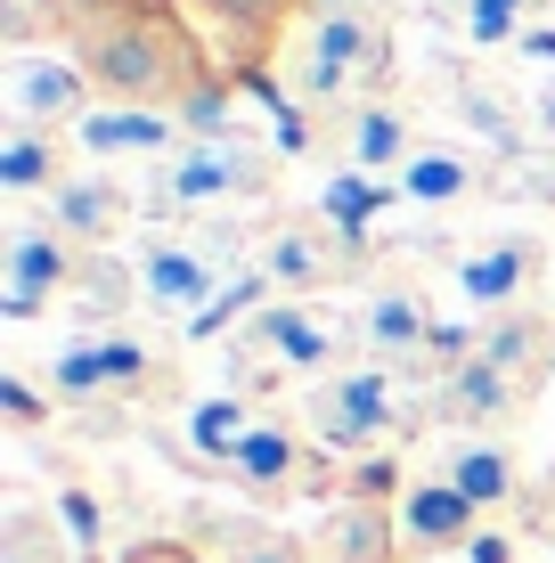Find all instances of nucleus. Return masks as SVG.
<instances>
[{"mask_svg": "<svg viewBox=\"0 0 555 563\" xmlns=\"http://www.w3.org/2000/svg\"><path fill=\"white\" fill-rule=\"evenodd\" d=\"M449 99H457V123H466L474 140L523 147V99H514L507 82H490V74H474V66H449Z\"/></svg>", "mask_w": 555, "mask_h": 563, "instance_id": "393cba45", "label": "nucleus"}, {"mask_svg": "<svg viewBox=\"0 0 555 563\" xmlns=\"http://www.w3.org/2000/svg\"><path fill=\"white\" fill-rule=\"evenodd\" d=\"M254 433H262V417H254V400H245V393H213V400L188 409V450L213 457V465H237V450Z\"/></svg>", "mask_w": 555, "mask_h": 563, "instance_id": "cd10ccee", "label": "nucleus"}, {"mask_svg": "<svg viewBox=\"0 0 555 563\" xmlns=\"http://www.w3.org/2000/svg\"><path fill=\"white\" fill-rule=\"evenodd\" d=\"M400 548V507H376V498H335L328 522L311 539V563H392Z\"/></svg>", "mask_w": 555, "mask_h": 563, "instance_id": "4be33fe9", "label": "nucleus"}, {"mask_svg": "<svg viewBox=\"0 0 555 563\" xmlns=\"http://www.w3.org/2000/svg\"><path fill=\"white\" fill-rule=\"evenodd\" d=\"M319 441L311 433H295V424H270L262 417V433L245 441L237 450V465H229V474L245 482V490L254 498H295V490H328V465L311 457Z\"/></svg>", "mask_w": 555, "mask_h": 563, "instance_id": "dca6fc26", "label": "nucleus"}, {"mask_svg": "<svg viewBox=\"0 0 555 563\" xmlns=\"http://www.w3.org/2000/svg\"><path fill=\"white\" fill-rule=\"evenodd\" d=\"M433 9L457 25V42L474 49H523V33L555 16V0H433Z\"/></svg>", "mask_w": 555, "mask_h": 563, "instance_id": "a878e982", "label": "nucleus"}, {"mask_svg": "<svg viewBox=\"0 0 555 563\" xmlns=\"http://www.w3.org/2000/svg\"><path fill=\"white\" fill-rule=\"evenodd\" d=\"M49 393L66 409H99V400H131V409H156V400L180 393V367L156 335L140 327H99V335H74L66 352L49 360Z\"/></svg>", "mask_w": 555, "mask_h": 563, "instance_id": "20e7f679", "label": "nucleus"}, {"mask_svg": "<svg viewBox=\"0 0 555 563\" xmlns=\"http://www.w3.org/2000/svg\"><path fill=\"white\" fill-rule=\"evenodd\" d=\"M442 482L449 490H466L474 507H514L523 498V465H514V450L499 433H449V457H442Z\"/></svg>", "mask_w": 555, "mask_h": 563, "instance_id": "5701e85b", "label": "nucleus"}, {"mask_svg": "<svg viewBox=\"0 0 555 563\" xmlns=\"http://www.w3.org/2000/svg\"><path fill=\"white\" fill-rule=\"evenodd\" d=\"M352 327L335 319V310H319V302H295V295H278V302H262L254 319L237 327V393H254V384H278V376H343V352H352Z\"/></svg>", "mask_w": 555, "mask_h": 563, "instance_id": "423d86ee", "label": "nucleus"}, {"mask_svg": "<svg viewBox=\"0 0 555 563\" xmlns=\"http://www.w3.org/2000/svg\"><path fill=\"white\" fill-rule=\"evenodd\" d=\"M352 335H359V352H368L376 367L417 376V367H425V343H433V310H425L417 286H376V295L359 302Z\"/></svg>", "mask_w": 555, "mask_h": 563, "instance_id": "2eb2a0df", "label": "nucleus"}, {"mask_svg": "<svg viewBox=\"0 0 555 563\" xmlns=\"http://www.w3.org/2000/svg\"><path fill=\"white\" fill-rule=\"evenodd\" d=\"M123 563H204V555L188 548V539H140V548H131Z\"/></svg>", "mask_w": 555, "mask_h": 563, "instance_id": "7c9ffc66", "label": "nucleus"}, {"mask_svg": "<svg viewBox=\"0 0 555 563\" xmlns=\"http://www.w3.org/2000/svg\"><path fill=\"white\" fill-rule=\"evenodd\" d=\"M540 269H547V245H540V238H490V245H474V254L457 262V302H466V310H490V319L531 310Z\"/></svg>", "mask_w": 555, "mask_h": 563, "instance_id": "ddd939ff", "label": "nucleus"}, {"mask_svg": "<svg viewBox=\"0 0 555 563\" xmlns=\"http://www.w3.org/2000/svg\"><path fill=\"white\" fill-rule=\"evenodd\" d=\"M392 197H400V180H368V172H328V188H319V221L368 245L376 212H392Z\"/></svg>", "mask_w": 555, "mask_h": 563, "instance_id": "c85d7f7f", "label": "nucleus"}, {"mask_svg": "<svg viewBox=\"0 0 555 563\" xmlns=\"http://www.w3.org/2000/svg\"><path fill=\"white\" fill-rule=\"evenodd\" d=\"M474 360H482V367H499L514 393H531V400H540V384L555 376V327L540 319V310H507V319H490V327H482Z\"/></svg>", "mask_w": 555, "mask_h": 563, "instance_id": "aec40b11", "label": "nucleus"}, {"mask_svg": "<svg viewBox=\"0 0 555 563\" xmlns=\"http://www.w3.org/2000/svg\"><path fill=\"white\" fill-rule=\"evenodd\" d=\"M245 269H254L245 229H197V238H156V245H140L131 278H140V302H147V310L197 327L204 310H213L229 286L245 278Z\"/></svg>", "mask_w": 555, "mask_h": 563, "instance_id": "39448f33", "label": "nucleus"}, {"mask_svg": "<svg viewBox=\"0 0 555 563\" xmlns=\"http://www.w3.org/2000/svg\"><path fill=\"white\" fill-rule=\"evenodd\" d=\"M66 155H74V140H57V131H9L0 140V188L9 197H57L74 180Z\"/></svg>", "mask_w": 555, "mask_h": 563, "instance_id": "bb28decb", "label": "nucleus"}, {"mask_svg": "<svg viewBox=\"0 0 555 563\" xmlns=\"http://www.w3.org/2000/svg\"><path fill=\"white\" fill-rule=\"evenodd\" d=\"M319 9H352V16H392V0H319Z\"/></svg>", "mask_w": 555, "mask_h": 563, "instance_id": "473e14b6", "label": "nucleus"}, {"mask_svg": "<svg viewBox=\"0 0 555 563\" xmlns=\"http://www.w3.org/2000/svg\"><path fill=\"white\" fill-rule=\"evenodd\" d=\"M33 42H66L107 107L180 114L197 90L221 82V57L197 33L188 0H25Z\"/></svg>", "mask_w": 555, "mask_h": 563, "instance_id": "f257e3e1", "label": "nucleus"}, {"mask_svg": "<svg viewBox=\"0 0 555 563\" xmlns=\"http://www.w3.org/2000/svg\"><path fill=\"white\" fill-rule=\"evenodd\" d=\"M531 114H540V131H547V147H555V82H540V99H531Z\"/></svg>", "mask_w": 555, "mask_h": 563, "instance_id": "2f4dec72", "label": "nucleus"}, {"mask_svg": "<svg viewBox=\"0 0 555 563\" xmlns=\"http://www.w3.org/2000/svg\"><path fill=\"white\" fill-rule=\"evenodd\" d=\"M328 147L343 155V172H368V180H400L409 172V155L425 147L417 140V123H409V107L392 99H359V107H343L335 123H328Z\"/></svg>", "mask_w": 555, "mask_h": 563, "instance_id": "f8f14e48", "label": "nucleus"}, {"mask_svg": "<svg viewBox=\"0 0 555 563\" xmlns=\"http://www.w3.org/2000/svg\"><path fill=\"white\" fill-rule=\"evenodd\" d=\"M278 180V147L262 140H180V155L156 164L147 205L156 212H221V205H254Z\"/></svg>", "mask_w": 555, "mask_h": 563, "instance_id": "6e6552de", "label": "nucleus"}, {"mask_svg": "<svg viewBox=\"0 0 555 563\" xmlns=\"http://www.w3.org/2000/svg\"><path fill=\"white\" fill-rule=\"evenodd\" d=\"M0 99H9V131H57V140H74V123H82L90 107H99V90H90V74L74 66L66 49L42 57H9V74H0Z\"/></svg>", "mask_w": 555, "mask_h": 563, "instance_id": "9d476101", "label": "nucleus"}, {"mask_svg": "<svg viewBox=\"0 0 555 563\" xmlns=\"http://www.w3.org/2000/svg\"><path fill=\"white\" fill-rule=\"evenodd\" d=\"M0 409H9V424H16V433H33V424L49 417V409H42V393H33L25 376H0Z\"/></svg>", "mask_w": 555, "mask_h": 563, "instance_id": "c756f323", "label": "nucleus"}, {"mask_svg": "<svg viewBox=\"0 0 555 563\" xmlns=\"http://www.w3.org/2000/svg\"><path fill=\"white\" fill-rule=\"evenodd\" d=\"M385 82H392V16L319 9L311 25L295 33V49H286V90H295L319 123H335V114L359 107V99H385Z\"/></svg>", "mask_w": 555, "mask_h": 563, "instance_id": "f03ea898", "label": "nucleus"}, {"mask_svg": "<svg viewBox=\"0 0 555 563\" xmlns=\"http://www.w3.org/2000/svg\"><path fill=\"white\" fill-rule=\"evenodd\" d=\"M482 155L474 147H457V140H425L409 155V172H400V197H409L417 212H457V205H474L482 197Z\"/></svg>", "mask_w": 555, "mask_h": 563, "instance_id": "412c9836", "label": "nucleus"}, {"mask_svg": "<svg viewBox=\"0 0 555 563\" xmlns=\"http://www.w3.org/2000/svg\"><path fill=\"white\" fill-rule=\"evenodd\" d=\"M474 539H482V507L466 490H449L442 474L400 490V548L409 555H449V548H474Z\"/></svg>", "mask_w": 555, "mask_h": 563, "instance_id": "f3484780", "label": "nucleus"}, {"mask_svg": "<svg viewBox=\"0 0 555 563\" xmlns=\"http://www.w3.org/2000/svg\"><path fill=\"white\" fill-rule=\"evenodd\" d=\"M74 278H82V245L74 238H57L49 221L9 229V254H0V310L9 319H42L57 295H74Z\"/></svg>", "mask_w": 555, "mask_h": 563, "instance_id": "9b49d317", "label": "nucleus"}, {"mask_svg": "<svg viewBox=\"0 0 555 563\" xmlns=\"http://www.w3.org/2000/svg\"><path fill=\"white\" fill-rule=\"evenodd\" d=\"M359 262H368V245L328 229L319 212H278V221H262V238H254V269L278 286V295H295V302L359 278Z\"/></svg>", "mask_w": 555, "mask_h": 563, "instance_id": "1a4fd4ad", "label": "nucleus"}, {"mask_svg": "<svg viewBox=\"0 0 555 563\" xmlns=\"http://www.w3.org/2000/svg\"><path fill=\"white\" fill-rule=\"evenodd\" d=\"M531 515H540V531L555 539V482H547V498H540V507H531Z\"/></svg>", "mask_w": 555, "mask_h": 563, "instance_id": "72a5a7b5", "label": "nucleus"}, {"mask_svg": "<svg viewBox=\"0 0 555 563\" xmlns=\"http://www.w3.org/2000/svg\"><path fill=\"white\" fill-rule=\"evenodd\" d=\"M131 212H140V205H131V188L114 180V172H74V180L49 197V229L74 238L82 254H99V245H114L131 229Z\"/></svg>", "mask_w": 555, "mask_h": 563, "instance_id": "a211bd4d", "label": "nucleus"}, {"mask_svg": "<svg viewBox=\"0 0 555 563\" xmlns=\"http://www.w3.org/2000/svg\"><path fill=\"white\" fill-rule=\"evenodd\" d=\"M523 409H531V393H514L499 367H482V360H466L457 376L433 384V424H449V433H507Z\"/></svg>", "mask_w": 555, "mask_h": 563, "instance_id": "6ab92c4d", "label": "nucleus"}, {"mask_svg": "<svg viewBox=\"0 0 555 563\" xmlns=\"http://www.w3.org/2000/svg\"><path fill=\"white\" fill-rule=\"evenodd\" d=\"M188 16H197V33L213 42L229 82L270 90V82H286V49H295V33L319 16V0H188Z\"/></svg>", "mask_w": 555, "mask_h": 563, "instance_id": "0eeeda50", "label": "nucleus"}, {"mask_svg": "<svg viewBox=\"0 0 555 563\" xmlns=\"http://www.w3.org/2000/svg\"><path fill=\"white\" fill-rule=\"evenodd\" d=\"M74 147L90 155V164H164V155H180V114L164 107H90L82 123H74Z\"/></svg>", "mask_w": 555, "mask_h": 563, "instance_id": "4468645a", "label": "nucleus"}, {"mask_svg": "<svg viewBox=\"0 0 555 563\" xmlns=\"http://www.w3.org/2000/svg\"><path fill=\"white\" fill-rule=\"evenodd\" d=\"M417 417H433V409H417L400 393V367H376V360L343 367V376H328L302 400V433L328 457H392L417 433Z\"/></svg>", "mask_w": 555, "mask_h": 563, "instance_id": "7ed1b4c3", "label": "nucleus"}, {"mask_svg": "<svg viewBox=\"0 0 555 563\" xmlns=\"http://www.w3.org/2000/svg\"><path fill=\"white\" fill-rule=\"evenodd\" d=\"M188 548L204 563H311L302 539H286V531H270V522H254V515H204L197 531H188Z\"/></svg>", "mask_w": 555, "mask_h": 563, "instance_id": "b1692460", "label": "nucleus"}]
</instances>
